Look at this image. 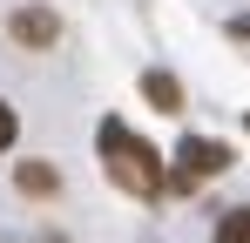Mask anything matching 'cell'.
I'll return each mask as SVG.
<instances>
[{
    "instance_id": "cell-1",
    "label": "cell",
    "mask_w": 250,
    "mask_h": 243,
    "mask_svg": "<svg viewBox=\"0 0 250 243\" xmlns=\"http://www.w3.org/2000/svg\"><path fill=\"white\" fill-rule=\"evenodd\" d=\"M95 149H102V169H108V182L115 189H128V196H163L169 189V169H163V156L128 128V122H102L95 128Z\"/></svg>"
},
{
    "instance_id": "cell-2",
    "label": "cell",
    "mask_w": 250,
    "mask_h": 243,
    "mask_svg": "<svg viewBox=\"0 0 250 243\" xmlns=\"http://www.w3.org/2000/svg\"><path fill=\"white\" fill-rule=\"evenodd\" d=\"M223 169H230V149H223V142H209V135H183V142H176V169H169V189L183 196V189H196V182L223 176Z\"/></svg>"
},
{
    "instance_id": "cell-3",
    "label": "cell",
    "mask_w": 250,
    "mask_h": 243,
    "mask_svg": "<svg viewBox=\"0 0 250 243\" xmlns=\"http://www.w3.org/2000/svg\"><path fill=\"white\" fill-rule=\"evenodd\" d=\"M7 34L21 40V47H54V34H61V20H54V7H21V14L7 20Z\"/></svg>"
},
{
    "instance_id": "cell-4",
    "label": "cell",
    "mask_w": 250,
    "mask_h": 243,
    "mask_svg": "<svg viewBox=\"0 0 250 243\" xmlns=\"http://www.w3.org/2000/svg\"><path fill=\"white\" fill-rule=\"evenodd\" d=\"M14 189H21V196H54L61 176H54V162H21V169H14Z\"/></svg>"
},
{
    "instance_id": "cell-5",
    "label": "cell",
    "mask_w": 250,
    "mask_h": 243,
    "mask_svg": "<svg viewBox=\"0 0 250 243\" xmlns=\"http://www.w3.org/2000/svg\"><path fill=\"white\" fill-rule=\"evenodd\" d=\"M142 95H149L163 115H176V108H183V81H176V75H163V68H149V75H142Z\"/></svg>"
},
{
    "instance_id": "cell-6",
    "label": "cell",
    "mask_w": 250,
    "mask_h": 243,
    "mask_svg": "<svg viewBox=\"0 0 250 243\" xmlns=\"http://www.w3.org/2000/svg\"><path fill=\"white\" fill-rule=\"evenodd\" d=\"M216 243H250V202H237V209L216 216Z\"/></svg>"
},
{
    "instance_id": "cell-7",
    "label": "cell",
    "mask_w": 250,
    "mask_h": 243,
    "mask_svg": "<svg viewBox=\"0 0 250 243\" xmlns=\"http://www.w3.org/2000/svg\"><path fill=\"white\" fill-rule=\"evenodd\" d=\"M14 135H21V122H14V108H7V101H0V149H7V142H14Z\"/></svg>"
},
{
    "instance_id": "cell-8",
    "label": "cell",
    "mask_w": 250,
    "mask_h": 243,
    "mask_svg": "<svg viewBox=\"0 0 250 243\" xmlns=\"http://www.w3.org/2000/svg\"><path fill=\"white\" fill-rule=\"evenodd\" d=\"M244 128H250V115H244Z\"/></svg>"
}]
</instances>
